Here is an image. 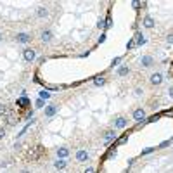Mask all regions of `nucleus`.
<instances>
[{"mask_svg":"<svg viewBox=\"0 0 173 173\" xmlns=\"http://www.w3.org/2000/svg\"><path fill=\"white\" fill-rule=\"evenodd\" d=\"M127 125H128V120H127L125 116H118V118H114V121H113V127L118 128V130L127 128Z\"/></svg>","mask_w":173,"mask_h":173,"instance_id":"obj_1","label":"nucleus"},{"mask_svg":"<svg viewBox=\"0 0 173 173\" xmlns=\"http://www.w3.org/2000/svg\"><path fill=\"white\" fill-rule=\"evenodd\" d=\"M52 38H54V33H52V29H49V28L42 29V33H40V40H42L43 43H49V42H52Z\"/></svg>","mask_w":173,"mask_h":173,"instance_id":"obj_2","label":"nucleus"},{"mask_svg":"<svg viewBox=\"0 0 173 173\" xmlns=\"http://www.w3.org/2000/svg\"><path fill=\"white\" fill-rule=\"evenodd\" d=\"M23 55H24V59H26L28 62H33V61L36 59V52H35L33 49H26V50H23Z\"/></svg>","mask_w":173,"mask_h":173,"instance_id":"obj_3","label":"nucleus"},{"mask_svg":"<svg viewBox=\"0 0 173 173\" xmlns=\"http://www.w3.org/2000/svg\"><path fill=\"white\" fill-rule=\"evenodd\" d=\"M133 120H135V121H139V123H140V121H144V120H146V111H144L142 107L135 109V111H133Z\"/></svg>","mask_w":173,"mask_h":173,"instance_id":"obj_4","label":"nucleus"},{"mask_svg":"<svg viewBox=\"0 0 173 173\" xmlns=\"http://www.w3.org/2000/svg\"><path fill=\"white\" fill-rule=\"evenodd\" d=\"M76 159H78L80 163L88 161V152H87L85 149H78V151H76Z\"/></svg>","mask_w":173,"mask_h":173,"instance_id":"obj_5","label":"nucleus"},{"mask_svg":"<svg viewBox=\"0 0 173 173\" xmlns=\"http://www.w3.org/2000/svg\"><path fill=\"white\" fill-rule=\"evenodd\" d=\"M16 40H17L19 43H29V42H31V35H28V33H17Z\"/></svg>","mask_w":173,"mask_h":173,"instance_id":"obj_6","label":"nucleus"},{"mask_svg":"<svg viewBox=\"0 0 173 173\" xmlns=\"http://www.w3.org/2000/svg\"><path fill=\"white\" fill-rule=\"evenodd\" d=\"M149 80H151L152 85H161V83H163V75H161V73H152Z\"/></svg>","mask_w":173,"mask_h":173,"instance_id":"obj_7","label":"nucleus"},{"mask_svg":"<svg viewBox=\"0 0 173 173\" xmlns=\"http://www.w3.org/2000/svg\"><path fill=\"white\" fill-rule=\"evenodd\" d=\"M113 140H116V132H114V130H107V132L104 133V142L109 144V142H113Z\"/></svg>","mask_w":173,"mask_h":173,"instance_id":"obj_8","label":"nucleus"},{"mask_svg":"<svg viewBox=\"0 0 173 173\" xmlns=\"http://www.w3.org/2000/svg\"><path fill=\"white\" fill-rule=\"evenodd\" d=\"M140 64H142L144 68H151V66L154 64V59H152L151 55H144V57L140 59Z\"/></svg>","mask_w":173,"mask_h":173,"instance_id":"obj_9","label":"nucleus"},{"mask_svg":"<svg viewBox=\"0 0 173 173\" xmlns=\"http://www.w3.org/2000/svg\"><path fill=\"white\" fill-rule=\"evenodd\" d=\"M142 24H144L146 28H154L156 21H154V17H151V16H146V17H144V21H142Z\"/></svg>","mask_w":173,"mask_h":173,"instance_id":"obj_10","label":"nucleus"},{"mask_svg":"<svg viewBox=\"0 0 173 173\" xmlns=\"http://www.w3.org/2000/svg\"><path fill=\"white\" fill-rule=\"evenodd\" d=\"M57 113V106H54V104H50V106H47L45 107V116L47 118H50V116H54Z\"/></svg>","mask_w":173,"mask_h":173,"instance_id":"obj_11","label":"nucleus"},{"mask_svg":"<svg viewBox=\"0 0 173 173\" xmlns=\"http://www.w3.org/2000/svg\"><path fill=\"white\" fill-rule=\"evenodd\" d=\"M146 42H147V40H146V36H144V35L139 31V33L135 35V45H137V47H140V45H144Z\"/></svg>","mask_w":173,"mask_h":173,"instance_id":"obj_12","label":"nucleus"},{"mask_svg":"<svg viewBox=\"0 0 173 173\" xmlns=\"http://www.w3.org/2000/svg\"><path fill=\"white\" fill-rule=\"evenodd\" d=\"M68 156H69V151H68L66 147L57 149V158H59V159H64V158H68Z\"/></svg>","mask_w":173,"mask_h":173,"instance_id":"obj_13","label":"nucleus"},{"mask_svg":"<svg viewBox=\"0 0 173 173\" xmlns=\"http://www.w3.org/2000/svg\"><path fill=\"white\" fill-rule=\"evenodd\" d=\"M54 166H55L57 170H64V168L68 166V161H66V159H57V161L54 163Z\"/></svg>","mask_w":173,"mask_h":173,"instance_id":"obj_14","label":"nucleus"},{"mask_svg":"<svg viewBox=\"0 0 173 173\" xmlns=\"http://www.w3.org/2000/svg\"><path fill=\"white\" fill-rule=\"evenodd\" d=\"M36 14H38V17H47V16H49V9H47V7H38V12H36Z\"/></svg>","mask_w":173,"mask_h":173,"instance_id":"obj_15","label":"nucleus"},{"mask_svg":"<svg viewBox=\"0 0 173 173\" xmlns=\"http://www.w3.org/2000/svg\"><path fill=\"white\" fill-rule=\"evenodd\" d=\"M130 73V68L128 66H121L120 69H118V76H125V75H128Z\"/></svg>","mask_w":173,"mask_h":173,"instance_id":"obj_16","label":"nucleus"},{"mask_svg":"<svg viewBox=\"0 0 173 173\" xmlns=\"http://www.w3.org/2000/svg\"><path fill=\"white\" fill-rule=\"evenodd\" d=\"M29 104V99L28 97H21V99H17V106H28Z\"/></svg>","mask_w":173,"mask_h":173,"instance_id":"obj_17","label":"nucleus"},{"mask_svg":"<svg viewBox=\"0 0 173 173\" xmlns=\"http://www.w3.org/2000/svg\"><path fill=\"white\" fill-rule=\"evenodd\" d=\"M38 95H40V99H42V101H47V99H50V94H49L47 90H42Z\"/></svg>","mask_w":173,"mask_h":173,"instance_id":"obj_18","label":"nucleus"},{"mask_svg":"<svg viewBox=\"0 0 173 173\" xmlns=\"http://www.w3.org/2000/svg\"><path fill=\"white\" fill-rule=\"evenodd\" d=\"M94 83H95L97 87H101V85H104V83H106V80H104V78H95V81H94Z\"/></svg>","mask_w":173,"mask_h":173,"instance_id":"obj_19","label":"nucleus"},{"mask_svg":"<svg viewBox=\"0 0 173 173\" xmlns=\"http://www.w3.org/2000/svg\"><path fill=\"white\" fill-rule=\"evenodd\" d=\"M111 26H113V19L107 16V19H106V28H111Z\"/></svg>","mask_w":173,"mask_h":173,"instance_id":"obj_20","label":"nucleus"},{"mask_svg":"<svg viewBox=\"0 0 173 173\" xmlns=\"http://www.w3.org/2000/svg\"><path fill=\"white\" fill-rule=\"evenodd\" d=\"M133 47H137V45H135V40L132 38V40L128 42V45H127V49H133Z\"/></svg>","mask_w":173,"mask_h":173,"instance_id":"obj_21","label":"nucleus"},{"mask_svg":"<svg viewBox=\"0 0 173 173\" xmlns=\"http://www.w3.org/2000/svg\"><path fill=\"white\" fill-rule=\"evenodd\" d=\"M43 104H45V101H42V99L36 101V107H43Z\"/></svg>","mask_w":173,"mask_h":173,"instance_id":"obj_22","label":"nucleus"},{"mask_svg":"<svg viewBox=\"0 0 173 173\" xmlns=\"http://www.w3.org/2000/svg\"><path fill=\"white\" fill-rule=\"evenodd\" d=\"M104 26H106V24H104V21H102V19H99V23H97V28L101 29V28H104Z\"/></svg>","mask_w":173,"mask_h":173,"instance_id":"obj_23","label":"nucleus"},{"mask_svg":"<svg viewBox=\"0 0 173 173\" xmlns=\"http://www.w3.org/2000/svg\"><path fill=\"white\" fill-rule=\"evenodd\" d=\"M120 61H121V59H120V57H116V59H113V62H111V64H113V68H114V66H116V64H120Z\"/></svg>","mask_w":173,"mask_h":173,"instance_id":"obj_24","label":"nucleus"},{"mask_svg":"<svg viewBox=\"0 0 173 173\" xmlns=\"http://www.w3.org/2000/svg\"><path fill=\"white\" fill-rule=\"evenodd\" d=\"M166 42H168V43H173V33H170V35L166 36Z\"/></svg>","mask_w":173,"mask_h":173,"instance_id":"obj_25","label":"nucleus"},{"mask_svg":"<svg viewBox=\"0 0 173 173\" xmlns=\"http://www.w3.org/2000/svg\"><path fill=\"white\" fill-rule=\"evenodd\" d=\"M107 156H109V158H111V156H116V147H114V149H111V151H109V154H107Z\"/></svg>","mask_w":173,"mask_h":173,"instance_id":"obj_26","label":"nucleus"},{"mask_svg":"<svg viewBox=\"0 0 173 173\" xmlns=\"http://www.w3.org/2000/svg\"><path fill=\"white\" fill-rule=\"evenodd\" d=\"M152 151H154L152 147H151V149H146V151H142V156H144V154H149V152H152Z\"/></svg>","mask_w":173,"mask_h":173,"instance_id":"obj_27","label":"nucleus"},{"mask_svg":"<svg viewBox=\"0 0 173 173\" xmlns=\"http://www.w3.org/2000/svg\"><path fill=\"white\" fill-rule=\"evenodd\" d=\"M85 173H95V170H94V168H92V166H88V168H87V170H85Z\"/></svg>","mask_w":173,"mask_h":173,"instance_id":"obj_28","label":"nucleus"},{"mask_svg":"<svg viewBox=\"0 0 173 173\" xmlns=\"http://www.w3.org/2000/svg\"><path fill=\"white\" fill-rule=\"evenodd\" d=\"M104 40H106V35H104V33H102V35H101V38H99V43H102V42H104Z\"/></svg>","mask_w":173,"mask_h":173,"instance_id":"obj_29","label":"nucleus"},{"mask_svg":"<svg viewBox=\"0 0 173 173\" xmlns=\"http://www.w3.org/2000/svg\"><path fill=\"white\" fill-rule=\"evenodd\" d=\"M135 94H137V95H140V94H142V88H140V87H137V88H135Z\"/></svg>","mask_w":173,"mask_h":173,"instance_id":"obj_30","label":"nucleus"},{"mask_svg":"<svg viewBox=\"0 0 173 173\" xmlns=\"http://www.w3.org/2000/svg\"><path fill=\"white\" fill-rule=\"evenodd\" d=\"M168 94H170V97L173 99V87H170V88H168Z\"/></svg>","mask_w":173,"mask_h":173,"instance_id":"obj_31","label":"nucleus"},{"mask_svg":"<svg viewBox=\"0 0 173 173\" xmlns=\"http://www.w3.org/2000/svg\"><path fill=\"white\" fill-rule=\"evenodd\" d=\"M3 133H5V132H3V130H0V139L3 137Z\"/></svg>","mask_w":173,"mask_h":173,"instance_id":"obj_32","label":"nucleus"},{"mask_svg":"<svg viewBox=\"0 0 173 173\" xmlns=\"http://www.w3.org/2000/svg\"><path fill=\"white\" fill-rule=\"evenodd\" d=\"M19 173H29V170H21Z\"/></svg>","mask_w":173,"mask_h":173,"instance_id":"obj_33","label":"nucleus"},{"mask_svg":"<svg viewBox=\"0 0 173 173\" xmlns=\"http://www.w3.org/2000/svg\"><path fill=\"white\" fill-rule=\"evenodd\" d=\"M0 38H2V33H0Z\"/></svg>","mask_w":173,"mask_h":173,"instance_id":"obj_34","label":"nucleus"},{"mask_svg":"<svg viewBox=\"0 0 173 173\" xmlns=\"http://www.w3.org/2000/svg\"><path fill=\"white\" fill-rule=\"evenodd\" d=\"M170 142H172V144H173V140H170Z\"/></svg>","mask_w":173,"mask_h":173,"instance_id":"obj_35","label":"nucleus"}]
</instances>
